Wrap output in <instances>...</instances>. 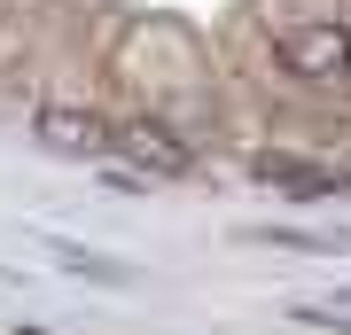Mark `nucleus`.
<instances>
[{
  "label": "nucleus",
  "mask_w": 351,
  "mask_h": 335,
  "mask_svg": "<svg viewBox=\"0 0 351 335\" xmlns=\"http://www.w3.org/2000/svg\"><path fill=\"white\" fill-rule=\"evenodd\" d=\"M274 71L289 78V86H351V24H336V16H313V24H289L274 39Z\"/></svg>",
  "instance_id": "nucleus-1"
},
{
  "label": "nucleus",
  "mask_w": 351,
  "mask_h": 335,
  "mask_svg": "<svg viewBox=\"0 0 351 335\" xmlns=\"http://www.w3.org/2000/svg\"><path fill=\"white\" fill-rule=\"evenodd\" d=\"M110 149H125L149 179H188V172H195V149H188L164 117H125V125H110Z\"/></svg>",
  "instance_id": "nucleus-2"
},
{
  "label": "nucleus",
  "mask_w": 351,
  "mask_h": 335,
  "mask_svg": "<svg viewBox=\"0 0 351 335\" xmlns=\"http://www.w3.org/2000/svg\"><path fill=\"white\" fill-rule=\"evenodd\" d=\"M39 140L63 149V156H101V149H110V117L71 110V101H47V110H39Z\"/></svg>",
  "instance_id": "nucleus-3"
},
{
  "label": "nucleus",
  "mask_w": 351,
  "mask_h": 335,
  "mask_svg": "<svg viewBox=\"0 0 351 335\" xmlns=\"http://www.w3.org/2000/svg\"><path fill=\"white\" fill-rule=\"evenodd\" d=\"M258 179H274L281 195H297V203L336 195V187H343V172H328V164H304V156H274V149L258 156Z\"/></svg>",
  "instance_id": "nucleus-4"
}]
</instances>
